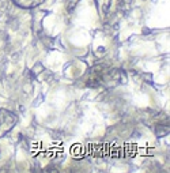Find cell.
<instances>
[{
	"instance_id": "obj_1",
	"label": "cell",
	"mask_w": 170,
	"mask_h": 173,
	"mask_svg": "<svg viewBox=\"0 0 170 173\" xmlns=\"http://www.w3.org/2000/svg\"><path fill=\"white\" fill-rule=\"evenodd\" d=\"M95 1H97V6H98L99 11L106 12L108 8L110 7V1H112V0H95Z\"/></svg>"
}]
</instances>
